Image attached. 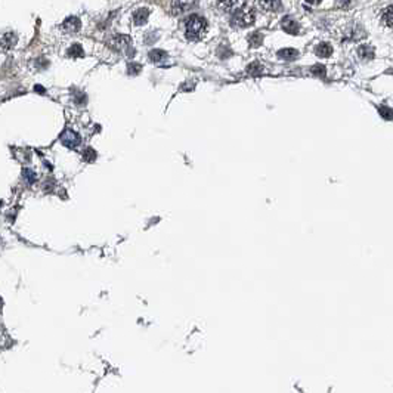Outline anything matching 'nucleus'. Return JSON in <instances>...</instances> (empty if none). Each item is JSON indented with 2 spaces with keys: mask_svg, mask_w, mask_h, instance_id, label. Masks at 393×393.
<instances>
[{
  "mask_svg": "<svg viewBox=\"0 0 393 393\" xmlns=\"http://www.w3.org/2000/svg\"><path fill=\"white\" fill-rule=\"evenodd\" d=\"M259 5L265 11L275 12V11L281 9V0H259Z\"/></svg>",
  "mask_w": 393,
  "mask_h": 393,
  "instance_id": "nucleus-10",
  "label": "nucleus"
},
{
  "mask_svg": "<svg viewBox=\"0 0 393 393\" xmlns=\"http://www.w3.org/2000/svg\"><path fill=\"white\" fill-rule=\"evenodd\" d=\"M35 90H37L39 93H43V92H45V90L42 89V86H35Z\"/></svg>",
  "mask_w": 393,
  "mask_h": 393,
  "instance_id": "nucleus-27",
  "label": "nucleus"
},
{
  "mask_svg": "<svg viewBox=\"0 0 393 393\" xmlns=\"http://www.w3.org/2000/svg\"><path fill=\"white\" fill-rule=\"evenodd\" d=\"M248 43L252 48H259L263 43V35L260 33H255L248 37Z\"/></svg>",
  "mask_w": 393,
  "mask_h": 393,
  "instance_id": "nucleus-19",
  "label": "nucleus"
},
{
  "mask_svg": "<svg viewBox=\"0 0 393 393\" xmlns=\"http://www.w3.org/2000/svg\"><path fill=\"white\" fill-rule=\"evenodd\" d=\"M140 69H142L140 64H135V62L129 64V68H127V71H129V74H130V76L139 74V73H140Z\"/></svg>",
  "mask_w": 393,
  "mask_h": 393,
  "instance_id": "nucleus-22",
  "label": "nucleus"
},
{
  "mask_svg": "<svg viewBox=\"0 0 393 393\" xmlns=\"http://www.w3.org/2000/svg\"><path fill=\"white\" fill-rule=\"evenodd\" d=\"M255 22V15L253 12L247 9V8H242V9H238L232 14V18H231V24L237 28H245V27H250Z\"/></svg>",
  "mask_w": 393,
  "mask_h": 393,
  "instance_id": "nucleus-2",
  "label": "nucleus"
},
{
  "mask_svg": "<svg viewBox=\"0 0 393 393\" xmlns=\"http://www.w3.org/2000/svg\"><path fill=\"white\" fill-rule=\"evenodd\" d=\"M18 43V37L15 33H5L2 37H0V49L2 51H9L15 48Z\"/></svg>",
  "mask_w": 393,
  "mask_h": 393,
  "instance_id": "nucleus-5",
  "label": "nucleus"
},
{
  "mask_svg": "<svg viewBox=\"0 0 393 393\" xmlns=\"http://www.w3.org/2000/svg\"><path fill=\"white\" fill-rule=\"evenodd\" d=\"M306 3H309V5H318L319 2H323V0H305Z\"/></svg>",
  "mask_w": 393,
  "mask_h": 393,
  "instance_id": "nucleus-25",
  "label": "nucleus"
},
{
  "mask_svg": "<svg viewBox=\"0 0 393 393\" xmlns=\"http://www.w3.org/2000/svg\"><path fill=\"white\" fill-rule=\"evenodd\" d=\"M167 58V53L164 52V51H161V49H153L151 52H150V59L153 61V62H161V61H164Z\"/></svg>",
  "mask_w": 393,
  "mask_h": 393,
  "instance_id": "nucleus-17",
  "label": "nucleus"
},
{
  "mask_svg": "<svg viewBox=\"0 0 393 393\" xmlns=\"http://www.w3.org/2000/svg\"><path fill=\"white\" fill-rule=\"evenodd\" d=\"M281 27L285 33H289L291 35H296L299 34V24L296 21H293L291 18H284L282 22H281Z\"/></svg>",
  "mask_w": 393,
  "mask_h": 393,
  "instance_id": "nucleus-9",
  "label": "nucleus"
},
{
  "mask_svg": "<svg viewBox=\"0 0 393 393\" xmlns=\"http://www.w3.org/2000/svg\"><path fill=\"white\" fill-rule=\"evenodd\" d=\"M207 33V21L200 15H191L187 19V39L197 42L204 37Z\"/></svg>",
  "mask_w": 393,
  "mask_h": 393,
  "instance_id": "nucleus-1",
  "label": "nucleus"
},
{
  "mask_svg": "<svg viewBox=\"0 0 393 393\" xmlns=\"http://www.w3.org/2000/svg\"><path fill=\"white\" fill-rule=\"evenodd\" d=\"M380 19H381V24H383V25H386V27H389V28H393V6L386 8V9L381 12Z\"/></svg>",
  "mask_w": 393,
  "mask_h": 393,
  "instance_id": "nucleus-13",
  "label": "nucleus"
},
{
  "mask_svg": "<svg viewBox=\"0 0 393 393\" xmlns=\"http://www.w3.org/2000/svg\"><path fill=\"white\" fill-rule=\"evenodd\" d=\"M61 142H62V145H65L67 148H76V147H79L82 144V137L73 130H65L61 135Z\"/></svg>",
  "mask_w": 393,
  "mask_h": 393,
  "instance_id": "nucleus-4",
  "label": "nucleus"
},
{
  "mask_svg": "<svg viewBox=\"0 0 393 393\" xmlns=\"http://www.w3.org/2000/svg\"><path fill=\"white\" fill-rule=\"evenodd\" d=\"M24 176H25V179L28 181V184L35 182V174H34V171H33V170H30V169H24Z\"/></svg>",
  "mask_w": 393,
  "mask_h": 393,
  "instance_id": "nucleus-24",
  "label": "nucleus"
},
{
  "mask_svg": "<svg viewBox=\"0 0 393 393\" xmlns=\"http://www.w3.org/2000/svg\"><path fill=\"white\" fill-rule=\"evenodd\" d=\"M278 56L284 61H294L299 56V51H296L293 48H285V49H281L278 52Z\"/></svg>",
  "mask_w": 393,
  "mask_h": 393,
  "instance_id": "nucleus-12",
  "label": "nucleus"
},
{
  "mask_svg": "<svg viewBox=\"0 0 393 393\" xmlns=\"http://www.w3.org/2000/svg\"><path fill=\"white\" fill-rule=\"evenodd\" d=\"M83 158H85L86 161H93V160L96 158V153H95L92 148H86V150L83 151Z\"/></svg>",
  "mask_w": 393,
  "mask_h": 393,
  "instance_id": "nucleus-23",
  "label": "nucleus"
},
{
  "mask_svg": "<svg viewBox=\"0 0 393 393\" xmlns=\"http://www.w3.org/2000/svg\"><path fill=\"white\" fill-rule=\"evenodd\" d=\"M312 74H315V76H319V77H324L325 76V67H323L321 64H318V65H313L312 67Z\"/></svg>",
  "mask_w": 393,
  "mask_h": 393,
  "instance_id": "nucleus-21",
  "label": "nucleus"
},
{
  "mask_svg": "<svg viewBox=\"0 0 393 393\" xmlns=\"http://www.w3.org/2000/svg\"><path fill=\"white\" fill-rule=\"evenodd\" d=\"M349 2H350V0H340V5H342V6H344V5H347Z\"/></svg>",
  "mask_w": 393,
  "mask_h": 393,
  "instance_id": "nucleus-26",
  "label": "nucleus"
},
{
  "mask_svg": "<svg viewBox=\"0 0 393 393\" xmlns=\"http://www.w3.org/2000/svg\"><path fill=\"white\" fill-rule=\"evenodd\" d=\"M378 113L380 116L384 119V120H392L393 119V111L390 108H387V106H380L378 108Z\"/></svg>",
  "mask_w": 393,
  "mask_h": 393,
  "instance_id": "nucleus-20",
  "label": "nucleus"
},
{
  "mask_svg": "<svg viewBox=\"0 0 393 393\" xmlns=\"http://www.w3.org/2000/svg\"><path fill=\"white\" fill-rule=\"evenodd\" d=\"M62 27L65 31H69V33H76L80 30L82 27V21L77 18V17H68L65 18V21L62 22Z\"/></svg>",
  "mask_w": 393,
  "mask_h": 393,
  "instance_id": "nucleus-7",
  "label": "nucleus"
},
{
  "mask_svg": "<svg viewBox=\"0 0 393 393\" xmlns=\"http://www.w3.org/2000/svg\"><path fill=\"white\" fill-rule=\"evenodd\" d=\"M148 18H150V11L145 8H140V9L135 11V14H133V22L136 25H145L148 22Z\"/></svg>",
  "mask_w": 393,
  "mask_h": 393,
  "instance_id": "nucleus-8",
  "label": "nucleus"
},
{
  "mask_svg": "<svg viewBox=\"0 0 393 393\" xmlns=\"http://www.w3.org/2000/svg\"><path fill=\"white\" fill-rule=\"evenodd\" d=\"M315 53L319 56V58H330L331 53H333V48L330 43H319L316 48H315Z\"/></svg>",
  "mask_w": 393,
  "mask_h": 393,
  "instance_id": "nucleus-11",
  "label": "nucleus"
},
{
  "mask_svg": "<svg viewBox=\"0 0 393 393\" xmlns=\"http://www.w3.org/2000/svg\"><path fill=\"white\" fill-rule=\"evenodd\" d=\"M194 0H170V12L173 15H181L194 6Z\"/></svg>",
  "mask_w": 393,
  "mask_h": 393,
  "instance_id": "nucleus-3",
  "label": "nucleus"
},
{
  "mask_svg": "<svg viewBox=\"0 0 393 393\" xmlns=\"http://www.w3.org/2000/svg\"><path fill=\"white\" fill-rule=\"evenodd\" d=\"M85 55V52H83V48L80 46V45H73L71 46L69 49H68V56L69 58H74V59H77V58H82Z\"/></svg>",
  "mask_w": 393,
  "mask_h": 393,
  "instance_id": "nucleus-18",
  "label": "nucleus"
},
{
  "mask_svg": "<svg viewBox=\"0 0 393 393\" xmlns=\"http://www.w3.org/2000/svg\"><path fill=\"white\" fill-rule=\"evenodd\" d=\"M2 308H3V302H2V299H0V310H2Z\"/></svg>",
  "mask_w": 393,
  "mask_h": 393,
  "instance_id": "nucleus-28",
  "label": "nucleus"
},
{
  "mask_svg": "<svg viewBox=\"0 0 393 393\" xmlns=\"http://www.w3.org/2000/svg\"><path fill=\"white\" fill-rule=\"evenodd\" d=\"M238 3V0H218V8L223 12L232 11Z\"/></svg>",
  "mask_w": 393,
  "mask_h": 393,
  "instance_id": "nucleus-15",
  "label": "nucleus"
},
{
  "mask_svg": "<svg viewBox=\"0 0 393 393\" xmlns=\"http://www.w3.org/2000/svg\"><path fill=\"white\" fill-rule=\"evenodd\" d=\"M110 46L113 49H117V51H121V49H126L130 46V37L124 34H119V35H114V37L110 40Z\"/></svg>",
  "mask_w": 393,
  "mask_h": 393,
  "instance_id": "nucleus-6",
  "label": "nucleus"
},
{
  "mask_svg": "<svg viewBox=\"0 0 393 393\" xmlns=\"http://www.w3.org/2000/svg\"><path fill=\"white\" fill-rule=\"evenodd\" d=\"M263 71H265L263 65H262L260 62H257V61H255L253 64H250V65L247 67V73H248L250 76H255V77L262 76V74H263Z\"/></svg>",
  "mask_w": 393,
  "mask_h": 393,
  "instance_id": "nucleus-14",
  "label": "nucleus"
},
{
  "mask_svg": "<svg viewBox=\"0 0 393 393\" xmlns=\"http://www.w3.org/2000/svg\"><path fill=\"white\" fill-rule=\"evenodd\" d=\"M358 55H359L362 59L370 61V59L374 58V49H373L371 46H361V48L358 49Z\"/></svg>",
  "mask_w": 393,
  "mask_h": 393,
  "instance_id": "nucleus-16",
  "label": "nucleus"
}]
</instances>
